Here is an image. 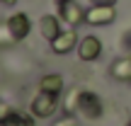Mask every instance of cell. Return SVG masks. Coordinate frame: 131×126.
Here are the masks:
<instances>
[{
  "label": "cell",
  "instance_id": "6da1fadb",
  "mask_svg": "<svg viewBox=\"0 0 131 126\" xmlns=\"http://www.w3.org/2000/svg\"><path fill=\"white\" fill-rule=\"evenodd\" d=\"M78 114L90 119V121H97L104 114L102 97L97 92H92V90H78Z\"/></svg>",
  "mask_w": 131,
  "mask_h": 126
},
{
  "label": "cell",
  "instance_id": "7a4b0ae2",
  "mask_svg": "<svg viewBox=\"0 0 131 126\" xmlns=\"http://www.w3.org/2000/svg\"><path fill=\"white\" fill-rule=\"evenodd\" d=\"M56 107H58V95L39 90V95L32 99V104H29V112H32L37 119H49V117H53Z\"/></svg>",
  "mask_w": 131,
  "mask_h": 126
},
{
  "label": "cell",
  "instance_id": "3957f363",
  "mask_svg": "<svg viewBox=\"0 0 131 126\" xmlns=\"http://www.w3.org/2000/svg\"><path fill=\"white\" fill-rule=\"evenodd\" d=\"M56 15L70 27L85 22V10L78 5V0H56Z\"/></svg>",
  "mask_w": 131,
  "mask_h": 126
},
{
  "label": "cell",
  "instance_id": "277c9868",
  "mask_svg": "<svg viewBox=\"0 0 131 126\" xmlns=\"http://www.w3.org/2000/svg\"><path fill=\"white\" fill-rule=\"evenodd\" d=\"M114 19H117L114 5H90L85 10V22L92 27H104V24H112Z\"/></svg>",
  "mask_w": 131,
  "mask_h": 126
},
{
  "label": "cell",
  "instance_id": "5b68a950",
  "mask_svg": "<svg viewBox=\"0 0 131 126\" xmlns=\"http://www.w3.org/2000/svg\"><path fill=\"white\" fill-rule=\"evenodd\" d=\"M75 51H78L80 61H97V58L102 56V41H100L95 34H88V37H83L78 41Z\"/></svg>",
  "mask_w": 131,
  "mask_h": 126
},
{
  "label": "cell",
  "instance_id": "8992f818",
  "mask_svg": "<svg viewBox=\"0 0 131 126\" xmlns=\"http://www.w3.org/2000/svg\"><path fill=\"white\" fill-rule=\"evenodd\" d=\"M7 27H10V32H12L15 41H22V39H27L29 32H32V19H29L27 12H12L7 17Z\"/></svg>",
  "mask_w": 131,
  "mask_h": 126
},
{
  "label": "cell",
  "instance_id": "52a82bcc",
  "mask_svg": "<svg viewBox=\"0 0 131 126\" xmlns=\"http://www.w3.org/2000/svg\"><path fill=\"white\" fill-rule=\"evenodd\" d=\"M39 32H41V37L51 44L53 39L63 32L61 17H58V15H41V19H39Z\"/></svg>",
  "mask_w": 131,
  "mask_h": 126
},
{
  "label": "cell",
  "instance_id": "ba28073f",
  "mask_svg": "<svg viewBox=\"0 0 131 126\" xmlns=\"http://www.w3.org/2000/svg\"><path fill=\"white\" fill-rule=\"evenodd\" d=\"M78 34H75V29H66V32H61L56 39L51 41V49L56 53H68V51H73L75 46H78Z\"/></svg>",
  "mask_w": 131,
  "mask_h": 126
},
{
  "label": "cell",
  "instance_id": "9c48e42d",
  "mask_svg": "<svg viewBox=\"0 0 131 126\" xmlns=\"http://www.w3.org/2000/svg\"><path fill=\"white\" fill-rule=\"evenodd\" d=\"M109 73H112V78L119 80V83H131V53L117 58V61L112 63V68H109Z\"/></svg>",
  "mask_w": 131,
  "mask_h": 126
},
{
  "label": "cell",
  "instance_id": "30bf717a",
  "mask_svg": "<svg viewBox=\"0 0 131 126\" xmlns=\"http://www.w3.org/2000/svg\"><path fill=\"white\" fill-rule=\"evenodd\" d=\"M39 90H44V92H51V95H61L63 90V78L58 73H49L44 75L41 80H39Z\"/></svg>",
  "mask_w": 131,
  "mask_h": 126
},
{
  "label": "cell",
  "instance_id": "8fae6325",
  "mask_svg": "<svg viewBox=\"0 0 131 126\" xmlns=\"http://www.w3.org/2000/svg\"><path fill=\"white\" fill-rule=\"evenodd\" d=\"M3 126H34V114L32 112H17V109H15L12 117H10Z\"/></svg>",
  "mask_w": 131,
  "mask_h": 126
},
{
  "label": "cell",
  "instance_id": "7c38bea8",
  "mask_svg": "<svg viewBox=\"0 0 131 126\" xmlns=\"http://www.w3.org/2000/svg\"><path fill=\"white\" fill-rule=\"evenodd\" d=\"M10 44H17V41H15L12 32L7 27V19H5V22H0V46H10Z\"/></svg>",
  "mask_w": 131,
  "mask_h": 126
},
{
  "label": "cell",
  "instance_id": "4fadbf2b",
  "mask_svg": "<svg viewBox=\"0 0 131 126\" xmlns=\"http://www.w3.org/2000/svg\"><path fill=\"white\" fill-rule=\"evenodd\" d=\"M12 112H15V109L10 107L7 102H3V99H0V126H3V124L10 119V117H12Z\"/></svg>",
  "mask_w": 131,
  "mask_h": 126
},
{
  "label": "cell",
  "instance_id": "5bb4252c",
  "mask_svg": "<svg viewBox=\"0 0 131 126\" xmlns=\"http://www.w3.org/2000/svg\"><path fill=\"white\" fill-rule=\"evenodd\" d=\"M119 46H122V51L131 53V29H126V32L122 34V39H119Z\"/></svg>",
  "mask_w": 131,
  "mask_h": 126
},
{
  "label": "cell",
  "instance_id": "9a60e30c",
  "mask_svg": "<svg viewBox=\"0 0 131 126\" xmlns=\"http://www.w3.org/2000/svg\"><path fill=\"white\" fill-rule=\"evenodd\" d=\"M90 5H117V0H88Z\"/></svg>",
  "mask_w": 131,
  "mask_h": 126
},
{
  "label": "cell",
  "instance_id": "2e32d148",
  "mask_svg": "<svg viewBox=\"0 0 131 126\" xmlns=\"http://www.w3.org/2000/svg\"><path fill=\"white\" fill-rule=\"evenodd\" d=\"M0 3H3V5H15L17 0H0Z\"/></svg>",
  "mask_w": 131,
  "mask_h": 126
},
{
  "label": "cell",
  "instance_id": "e0dca14e",
  "mask_svg": "<svg viewBox=\"0 0 131 126\" xmlns=\"http://www.w3.org/2000/svg\"><path fill=\"white\" fill-rule=\"evenodd\" d=\"M58 126H66V124H58Z\"/></svg>",
  "mask_w": 131,
  "mask_h": 126
},
{
  "label": "cell",
  "instance_id": "ac0fdd59",
  "mask_svg": "<svg viewBox=\"0 0 131 126\" xmlns=\"http://www.w3.org/2000/svg\"><path fill=\"white\" fill-rule=\"evenodd\" d=\"M126 126H131V121H129V124H126Z\"/></svg>",
  "mask_w": 131,
  "mask_h": 126
}]
</instances>
